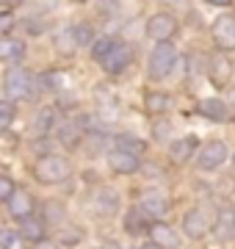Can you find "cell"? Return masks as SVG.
<instances>
[{"mask_svg": "<svg viewBox=\"0 0 235 249\" xmlns=\"http://www.w3.org/2000/svg\"><path fill=\"white\" fill-rule=\"evenodd\" d=\"M72 175V163L64 158V155H42L34 163V178L45 186H55Z\"/></svg>", "mask_w": 235, "mask_h": 249, "instance_id": "1", "label": "cell"}, {"mask_svg": "<svg viewBox=\"0 0 235 249\" xmlns=\"http://www.w3.org/2000/svg\"><path fill=\"white\" fill-rule=\"evenodd\" d=\"M177 67V50L174 45L166 39V42H155L152 53H150V78L155 80H163L169 78Z\"/></svg>", "mask_w": 235, "mask_h": 249, "instance_id": "2", "label": "cell"}, {"mask_svg": "<svg viewBox=\"0 0 235 249\" xmlns=\"http://www.w3.org/2000/svg\"><path fill=\"white\" fill-rule=\"evenodd\" d=\"M3 89H6V97L14 103V100H22L31 94L34 89V78H31V72L22 70V67H14V70L6 75V83H3Z\"/></svg>", "mask_w": 235, "mask_h": 249, "instance_id": "3", "label": "cell"}, {"mask_svg": "<svg viewBox=\"0 0 235 249\" xmlns=\"http://www.w3.org/2000/svg\"><path fill=\"white\" fill-rule=\"evenodd\" d=\"M174 31H177V19L172 14H166V11H158V14H152L147 19V39H152V42L172 39Z\"/></svg>", "mask_w": 235, "mask_h": 249, "instance_id": "4", "label": "cell"}, {"mask_svg": "<svg viewBox=\"0 0 235 249\" xmlns=\"http://www.w3.org/2000/svg\"><path fill=\"white\" fill-rule=\"evenodd\" d=\"M130 61H133V47L117 42V45L111 47V53L100 64H102V70L108 72V75H119V72H125L130 67Z\"/></svg>", "mask_w": 235, "mask_h": 249, "instance_id": "5", "label": "cell"}, {"mask_svg": "<svg viewBox=\"0 0 235 249\" xmlns=\"http://www.w3.org/2000/svg\"><path fill=\"white\" fill-rule=\"evenodd\" d=\"M227 144L224 142H208L202 150H199V169H205V172H213L218 169L221 163L227 160Z\"/></svg>", "mask_w": 235, "mask_h": 249, "instance_id": "6", "label": "cell"}, {"mask_svg": "<svg viewBox=\"0 0 235 249\" xmlns=\"http://www.w3.org/2000/svg\"><path fill=\"white\" fill-rule=\"evenodd\" d=\"M108 166L111 172H117V175H136L141 169V160H138L136 152H127V150H114L108 152Z\"/></svg>", "mask_w": 235, "mask_h": 249, "instance_id": "7", "label": "cell"}, {"mask_svg": "<svg viewBox=\"0 0 235 249\" xmlns=\"http://www.w3.org/2000/svg\"><path fill=\"white\" fill-rule=\"evenodd\" d=\"M210 34L221 50H235V17H218L210 28Z\"/></svg>", "mask_w": 235, "mask_h": 249, "instance_id": "8", "label": "cell"}, {"mask_svg": "<svg viewBox=\"0 0 235 249\" xmlns=\"http://www.w3.org/2000/svg\"><path fill=\"white\" fill-rule=\"evenodd\" d=\"M183 232L188 235V238H205V232H208V219L205 213L199 211V208H191L188 213L183 216Z\"/></svg>", "mask_w": 235, "mask_h": 249, "instance_id": "9", "label": "cell"}, {"mask_svg": "<svg viewBox=\"0 0 235 249\" xmlns=\"http://www.w3.org/2000/svg\"><path fill=\"white\" fill-rule=\"evenodd\" d=\"M150 238H152V244L158 249H174L177 247V232L169 227L166 222H152L150 224Z\"/></svg>", "mask_w": 235, "mask_h": 249, "instance_id": "10", "label": "cell"}, {"mask_svg": "<svg viewBox=\"0 0 235 249\" xmlns=\"http://www.w3.org/2000/svg\"><path fill=\"white\" fill-rule=\"evenodd\" d=\"M94 211L100 216H114L119 211V194L114 188H100L94 194Z\"/></svg>", "mask_w": 235, "mask_h": 249, "instance_id": "11", "label": "cell"}, {"mask_svg": "<svg viewBox=\"0 0 235 249\" xmlns=\"http://www.w3.org/2000/svg\"><path fill=\"white\" fill-rule=\"evenodd\" d=\"M169 199H166V194H161V191H150V194H144V199H141V211L150 216H166L169 213Z\"/></svg>", "mask_w": 235, "mask_h": 249, "instance_id": "12", "label": "cell"}, {"mask_svg": "<svg viewBox=\"0 0 235 249\" xmlns=\"http://www.w3.org/2000/svg\"><path fill=\"white\" fill-rule=\"evenodd\" d=\"M9 211H11L14 219H25V216H31L34 213V199H31V194L14 188V194L9 196Z\"/></svg>", "mask_w": 235, "mask_h": 249, "instance_id": "13", "label": "cell"}, {"mask_svg": "<svg viewBox=\"0 0 235 249\" xmlns=\"http://www.w3.org/2000/svg\"><path fill=\"white\" fill-rule=\"evenodd\" d=\"M199 147V142L194 139V136H185V139H177V142H172V147H169V155H172L174 163H185V160L194 155V150Z\"/></svg>", "mask_w": 235, "mask_h": 249, "instance_id": "14", "label": "cell"}, {"mask_svg": "<svg viewBox=\"0 0 235 249\" xmlns=\"http://www.w3.org/2000/svg\"><path fill=\"white\" fill-rule=\"evenodd\" d=\"M19 235H22V238L25 241H34V244H36V241H42L45 238V222H42V219H34V213L31 216H25V219H19Z\"/></svg>", "mask_w": 235, "mask_h": 249, "instance_id": "15", "label": "cell"}, {"mask_svg": "<svg viewBox=\"0 0 235 249\" xmlns=\"http://www.w3.org/2000/svg\"><path fill=\"white\" fill-rule=\"evenodd\" d=\"M208 75H210V83L221 89V86H227V83H230V78H233V67H230V61L218 58V61L210 64V72H208Z\"/></svg>", "mask_w": 235, "mask_h": 249, "instance_id": "16", "label": "cell"}, {"mask_svg": "<svg viewBox=\"0 0 235 249\" xmlns=\"http://www.w3.org/2000/svg\"><path fill=\"white\" fill-rule=\"evenodd\" d=\"M83 139V127L75 122H64L61 127H58V142L64 144V147H78Z\"/></svg>", "mask_w": 235, "mask_h": 249, "instance_id": "17", "label": "cell"}, {"mask_svg": "<svg viewBox=\"0 0 235 249\" xmlns=\"http://www.w3.org/2000/svg\"><path fill=\"white\" fill-rule=\"evenodd\" d=\"M199 114L208 116V119H216V122H221V119H227V106L221 103V100L216 97H208L199 103Z\"/></svg>", "mask_w": 235, "mask_h": 249, "instance_id": "18", "label": "cell"}, {"mask_svg": "<svg viewBox=\"0 0 235 249\" xmlns=\"http://www.w3.org/2000/svg\"><path fill=\"white\" fill-rule=\"evenodd\" d=\"M233 222H235V216L230 213V211H224V213L216 219V227H213V232H216V238H218V241H230V238L235 235Z\"/></svg>", "mask_w": 235, "mask_h": 249, "instance_id": "19", "label": "cell"}, {"mask_svg": "<svg viewBox=\"0 0 235 249\" xmlns=\"http://www.w3.org/2000/svg\"><path fill=\"white\" fill-rule=\"evenodd\" d=\"M22 53H25L22 42H17V39H0V61H17Z\"/></svg>", "mask_w": 235, "mask_h": 249, "instance_id": "20", "label": "cell"}, {"mask_svg": "<svg viewBox=\"0 0 235 249\" xmlns=\"http://www.w3.org/2000/svg\"><path fill=\"white\" fill-rule=\"evenodd\" d=\"M147 222H144V211L141 208H130L125 216V230L130 232V235H138V232H144Z\"/></svg>", "mask_w": 235, "mask_h": 249, "instance_id": "21", "label": "cell"}, {"mask_svg": "<svg viewBox=\"0 0 235 249\" xmlns=\"http://www.w3.org/2000/svg\"><path fill=\"white\" fill-rule=\"evenodd\" d=\"M144 103L152 114H163V111H169V106H172V97L163 94V91H152V94H147Z\"/></svg>", "mask_w": 235, "mask_h": 249, "instance_id": "22", "label": "cell"}, {"mask_svg": "<svg viewBox=\"0 0 235 249\" xmlns=\"http://www.w3.org/2000/svg\"><path fill=\"white\" fill-rule=\"evenodd\" d=\"M114 45H117V39H111V36H100V39H94V42H91V58H94V61H102V58L111 53V47Z\"/></svg>", "mask_w": 235, "mask_h": 249, "instance_id": "23", "label": "cell"}, {"mask_svg": "<svg viewBox=\"0 0 235 249\" xmlns=\"http://www.w3.org/2000/svg\"><path fill=\"white\" fill-rule=\"evenodd\" d=\"M55 50L64 55H72L75 50H78V45H75V36H72V28H67V31H61V34L55 36Z\"/></svg>", "mask_w": 235, "mask_h": 249, "instance_id": "24", "label": "cell"}, {"mask_svg": "<svg viewBox=\"0 0 235 249\" xmlns=\"http://www.w3.org/2000/svg\"><path fill=\"white\" fill-rule=\"evenodd\" d=\"M0 249H25V238L14 230H0Z\"/></svg>", "mask_w": 235, "mask_h": 249, "instance_id": "25", "label": "cell"}, {"mask_svg": "<svg viewBox=\"0 0 235 249\" xmlns=\"http://www.w3.org/2000/svg\"><path fill=\"white\" fill-rule=\"evenodd\" d=\"M14 114H17L14 103H11V100H0V133H3L6 127H11V122H14Z\"/></svg>", "mask_w": 235, "mask_h": 249, "instance_id": "26", "label": "cell"}, {"mask_svg": "<svg viewBox=\"0 0 235 249\" xmlns=\"http://www.w3.org/2000/svg\"><path fill=\"white\" fill-rule=\"evenodd\" d=\"M81 241H83L81 227H67V230H61V235H58V244H61V247H78Z\"/></svg>", "mask_w": 235, "mask_h": 249, "instance_id": "27", "label": "cell"}, {"mask_svg": "<svg viewBox=\"0 0 235 249\" xmlns=\"http://www.w3.org/2000/svg\"><path fill=\"white\" fill-rule=\"evenodd\" d=\"M72 36H75V45H78V47L91 45V42H94V31H91V25H86V22L75 25L72 28Z\"/></svg>", "mask_w": 235, "mask_h": 249, "instance_id": "28", "label": "cell"}, {"mask_svg": "<svg viewBox=\"0 0 235 249\" xmlns=\"http://www.w3.org/2000/svg\"><path fill=\"white\" fill-rule=\"evenodd\" d=\"M61 219H64V205L61 202H47L45 205V222L58 224Z\"/></svg>", "mask_w": 235, "mask_h": 249, "instance_id": "29", "label": "cell"}, {"mask_svg": "<svg viewBox=\"0 0 235 249\" xmlns=\"http://www.w3.org/2000/svg\"><path fill=\"white\" fill-rule=\"evenodd\" d=\"M64 80H67V75H64V72H47V75H42L45 89H61Z\"/></svg>", "mask_w": 235, "mask_h": 249, "instance_id": "30", "label": "cell"}, {"mask_svg": "<svg viewBox=\"0 0 235 249\" xmlns=\"http://www.w3.org/2000/svg\"><path fill=\"white\" fill-rule=\"evenodd\" d=\"M53 122H55V111H50V108H47V111H42V114H39L36 130H39V133H47V130L53 127Z\"/></svg>", "mask_w": 235, "mask_h": 249, "instance_id": "31", "label": "cell"}, {"mask_svg": "<svg viewBox=\"0 0 235 249\" xmlns=\"http://www.w3.org/2000/svg\"><path fill=\"white\" fill-rule=\"evenodd\" d=\"M119 150H127V152H138L144 150V142H138V139H133V136H119Z\"/></svg>", "mask_w": 235, "mask_h": 249, "instance_id": "32", "label": "cell"}, {"mask_svg": "<svg viewBox=\"0 0 235 249\" xmlns=\"http://www.w3.org/2000/svg\"><path fill=\"white\" fill-rule=\"evenodd\" d=\"M11 194H14V180L0 175V202H9Z\"/></svg>", "mask_w": 235, "mask_h": 249, "instance_id": "33", "label": "cell"}, {"mask_svg": "<svg viewBox=\"0 0 235 249\" xmlns=\"http://www.w3.org/2000/svg\"><path fill=\"white\" fill-rule=\"evenodd\" d=\"M11 28H14V17H11V11H3L0 14V36L11 34Z\"/></svg>", "mask_w": 235, "mask_h": 249, "instance_id": "34", "label": "cell"}, {"mask_svg": "<svg viewBox=\"0 0 235 249\" xmlns=\"http://www.w3.org/2000/svg\"><path fill=\"white\" fill-rule=\"evenodd\" d=\"M36 249H58V247H55V241L42 238V241H36Z\"/></svg>", "mask_w": 235, "mask_h": 249, "instance_id": "35", "label": "cell"}, {"mask_svg": "<svg viewBox=\"0 0 235 249\" xmlns=\"http://www.w3.org/2000/svg\"><path fill=\"white\" fill-rule=\"evenodd\" d=\"M22 0H0V6H9V9H14V6H19Z\"/></svg>", "mask_w": 235, "mask_h": 249, "instance_id": "36", "label": "cell"}, {"mask_svg": "<svg viewBox=\"0 0 235 249\" xmlns=\"http://www.w3.org/2000/svg\"><path fill=\"white\" fill-rule=\"evenodd\" d=\"M210 6H230V3H233V0H208Z\"/></svg>", "mask_w": 235, "mask_h": 249, "instance_id": "37", "label": "cell"}, {"mask_svg": "<svg viewBox=\"0 0 235 249\" xmlns=\"http://www.w3.org/2000/svg\"><path fill=\"white\" fill-rule=\"evenodd\" d=\"M141 249H158V247H155V244H147V247H141Z\"/></svg>", "mask_w": 235, "mask_h": 249, "instance_id": "38", "label": "cell"}, {"mask_svg": "<svg viewBox=\"0 0 235 249\" xmlns=\"http://www.w3.org/2000/svg\"><path fill=\"white\" fill-rule=\"evenodd\" d=\"M75 3H86V0H75Z\"/></svg>", "mask_w": 235, "mask_h": 249, "instance_id": "39", "label": "cell"}, {"mask_svg": "<svg viewBox=\"0 0 235 249\" xmlns=\"http://www.w3.org/2000/svg\"><path fill=\"white\" fill-rule=\"evenodd\" d=\"M233 166H235V158H233Z\"/></svg>", "mask_w": 235, "mask_h": 249, "instance_id": "40", "label": "cell"}, {"mask_svg": "<svg viewBox=\"0 0 235 249\" xmlns=\"http://www.w3.org/2000/svg\"><path fill=\"white\" fill-rule=\"evenodd\" d=\"M233 227H235V222H233Z\"/></svg>", "mask_w": 235, "mask_h": 249, "instance_id": "41", "label": "cell"}]
</instances>
